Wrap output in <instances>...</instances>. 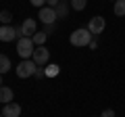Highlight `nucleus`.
<instances>
[{
	"mask_svg": "<svg viewBox=\"0 0 125 117\" xmlns=\"http://www.w3.org/2000/svg\"><path fill=\"white\" fill-rule=\"evenodd\" d=\"M69 42H71V46H90L92 34H90V29H85V27H79V29H75V32L71 34Z\"/></svg>",
	"mask_w": 125,
	"mask_h": 117,
	"instance_id": "f257e3e1",
	"label": "nucleus"
},
{
	"mask_svg": "<svg viewBox=\"0 0 125 117\" xmlns=\"http://www.w3.org/2000/svg\"><path fill=\"white\" fill-rule=\"evenodd\" d=\"M33 50H36V44L31 38H19L17 42V54L21 58H31L33 57Z\"/></svg>",
	"mask_w": 125,
	"mask_h": 117,
	"instance_id": "f03ea898",
	"label": "nucleus"
},
{
	"mask_svg": "<svg viewBox=\"0 0 125 117\" xmlns=\"http://www.w3.org/2000/svg\"><path fill=\"white\" fill-rule=\"evenodd\" d=\"M17 75L21 77V80H25V77H31V75H36V71H38V65L31 61V58H23L21 63L17 65Z\"/></svg>",
	"mask_w": 125,
	"mask_h": 117,
	"instance_id": "7ed1b4c3",
	"label": "nucleus"
},
{
	"mask_svg": "<svg viewBox=\"0 0 125 117\" xmlns=\"http://www.w3.org/2000/svg\"><path fill=\"white\" fill-rule=\"evenodd\" d=\"M17 32H19V38H33V34L38 32V25H36L33 19H25V21L17 27Z\"/></svg>",
	"mask_w": 125,
	"mask_h": 117,
	"instance_id": "20e7f679",
	"label": "nucleus"
},
{
	"mask_svg": "<svg viewBox=\"0 0 125 117\" xmlns=\"http://www.w3.org/2000/svg\"><path fill=\"white\" fill-rule=\"evenodd\" d=\"M31 61L38 65V67H42V65H46L50 61V50L46 48V46H36V50H33V57H31Z\"/></svg>",
	"mask_w": 125,
	"mask_h": 117,
	"instance_id": "39448f33",
	"label": "nucleus"
},
{
	"mask_svg": "<svg viewBox=\"0 0 125 117\" xmlns=\"http://www.w3.org/2000/svg\"><path fill=\"white\" fill-rule=\"evenodd\" d=\"M104 27H106V21H104V17H100V15L92 17L90 23H88V29H90L92 36H100V34L104 32Z\"/></svg>",
	"mask_w": 125,
	"mask_h": 117,
	"instance_id": "423d86ee",
	"label": "nucleus"
},
{
	"mask_svg": "<svg viewBox=\"0 0 125 117\" xmlns=\"http://www.w3.org/2000/svg\"><path fill=\"white\" fill-rule=\"evenodd\" d=\"M38 17H40V21L44 23V25H52V23L58 19V15H56V11L50 9V6H42L40 13H38Z\"/></svg>",
	"mask_w": 125,
	"mask_h": 117,
	"instance_id": "0eeeda50",
	"label": "nucleus"
},
{
	"mask_svg": "<svg viewBox=\"0 0 125 117\" xmlns=\"http://www.w3.org/2000/svg\"><path fill=\"white\" fill-rule=\"evenodd\" d=\"M15 38H19L17 27H13V25H0V42H13Z\"/></svg>",
	"mask_w": 125,
	"mask_h": 117,
	"instance_id": "6e6552de",
	"label": "nucleus"
},
{
	"mask_svg": "<svg viewBox=\"0 0 125 117\" xmlns=\"http://www.w3.org/2000/svg\"><path fill=\"white\" fill-rule=\"evenodd\" d=\"M2 115L4 117H21V105L19 103H9L2 107Z\"/></svg>",
	"mask_w": 125,
	"mask_h": 117,
	"instance_id": "1a4fd4ad",
	"label": "nucleus"
},
{
	"mask_svg": "<svg viewBox=\"0 0 125 117\" xmlns=\"http://www.w3.org/2000/svg\"><path fill=\"white\" fill-rule=\"evenodd\" d=\"M13 90L10 88H6V86H0V103L2 105H9V103H13Z\"/></svg>",
	"mask_w": 125,
	"mask_h": 117,
	"instance_id": "9d476101",
	"label": "nucleus"
},
{
	"mask_svg": "<svg viewBox=\"0 0 125 117\" xmlns=\"http://www.w3.org/2000/svg\"><path fill=\"white\" fill-rule=\"evenodd\" d=\"M10 67H13V65H10V58L6 57V54H0V75H2V73H9Z\"/></svg>",
	"mask_w": 125,
	"mask_h": 117,
	"instance_id": "9b49d317",
	"label": "nucleus"
},
{
	"mask_svg": "<svg viewBox=\"0 0 125 117\" xmlns=\"http://www.w3.org/2000/svg\"><path fill=\"white\" fill-rule=\"evenodd\" d=\"M54 11H56L58 19H67V15H69V4H67V2H62V0H61V2H58V6H56V9H54Z\"/></svg>",
	"mask_w": 125,
	"mask_h": 117,
	"instance_id": "f8f14e48",
	"label": "nucleus"
},
{
	"mask_svg": "<svg viewBox=\"0 0 125 117\" xmlns=\"http://www.w3.org/2000/svg\"><path fill=\"white\" fill-rule=\"evenodd\" d=\"M31 40H33V44H36V46H44V42L48 40V34H46V32H36Z\"/></svg>",
	"mask_w": 125,
	"mask_h": 117,
	"instance_id": "ddd939ff",
	"label": "nucleus"
},
{
	"mask_svg": "<svg viewBox=\"0 0 125 117\" xmlns=\"http://www.w3.org/2000/svg\"><path fill=\"white\" fill-rule=\"evenodd\" d=\"M113 11H115L117 17H125V0H117L115 6H113Z\"/></svg>",
	"mask_w": 125,
	"mask_h": 117,
	"instance_id": "4468645a",
	"label": "nucleus"
},
{
	"mask_svg": "<svg viewBox=\"0 0 125 117\" xmlns=\"http://www.w3.org/2000/svg\"><path fill=\"white\" fill-rule=\"evenodd\" d=\"M10 21H13V13L10 11H0V23L2 25H10Z\"/></svg>",
	"mask_w": 125,
	"mask_h": 117,
	"instance_id": "2eb2a0df",
	"label": "nucleus"
},
{
	"mask_svg": "<svg viewBox=\"0 0 125 117\" xmlns=\"http://www.w3.org/2000/svg\"><path fill=\"white\" fill-rule=\"evenodd\" d=\"M71 2V9L73 11H83L85 4H88V0H69Z\"/></svg>",
	"mask_w": 125,
	"mask_h": 117,
	"instance_id": "dca6fc26",
	"label": "nucleus"
},
{
	"mask_svg": "<svg viewBox=\"0 0 125 117\" xmlns=\"http://www.w3.org/2000/svg\"><path fill=\"white\" fill-rule=\"evenodd\" d=\"M44 71H46V77H54V75H58V65H48Z\"/></svg>",
	"mask_w": 125,
	"mask_h": 117,
	"instance_id": "f3484780",
	"label": "nucleus"
},
{
	"mask_svg": "<svg viewBox=\"0 0 125 117\" xmlns=\"http://www.w3.org/2000/svg\"><path fill=\"white\" fill-rule=\"evenodd\" d=\"M31 6H38V9H42V6H46V0H29Z\"/></svg>",
	"mask_w": 125,
	"mask_h": 117,
	"instance_id": "a211bd4d",
	"label": "nucleus"
},
{
	"mask_svg": "<svg viewBox=\"0 0 125 117\" xmlns=\"http://www.w3.org/2000/svg\"><path fill=\"white\" fill-rule=\"evenodd\" d=\"M100 117H115V111H113V109H104V111L100 113Z\"/></svg>",
	"mask_w": 125,
	"mask_h": 117,
	"instance_id": "6ab92c4d",
	"label": "nucleus"
},
{
	"mask_svg": "<svg viewBox=\"0 0 125 117\" xmlns=\"http://www.w3.org/2000/svg\"><path fill=\"white\" fill-rule=\"evenodd\" d=\"M58 2H61V0H46V6H50V9H56Z\"/></svg>",
	"mask_w": 125,
	"mask_h": 117,
	"instance_id": "aec40b11",
	"label": "nucleus"
},
{
	"mask_svg": "<svg viewBox=\"0 0 125 117\" xmlns=\"http://www.w3.org/2000/svg\"><path fill=\"white\" fill-rule=\"evenodd\" d=\"M54 29H56V25H54V23H52V25H44V32H46V34H52Z\"/></svg>",
	"mask_w": 125,
	"mask_h": 117,
	"instance_id": "412c9836",
	"label": "nucleus"
},
{
	"mask_svg": "<svg viewBox=\"0 0 125 117\" xmlns=\"http://www.w3.org/2000/svg\"><path fill=\"white\" fill-rule=\"evenodd\" d=\"M36 75H38V77H46V71H44V69H38Z\"/></svg>",
	"mask_w": 125,
	"mask_h": 117,
	"instance_id": "4be33fe9",
	"label": "nucleus"
},
{
	"mask_svg": "<svg viewBox=\"0 0 125 117\" xmlns=\"http://www.w3.org/2000/svg\"><path fill=\"white\" fill-rule=\"evenodd\" d=\"M0 86H2V75H0Z\"/></svg>",
	"mask_w": 125,
	"mask_h": 117,
	"instance_id": "5701e85b",
	"label": "nucleus"
},
{
	"mask_svg": "<svg viewBox=\"0 0 125 117\" xmlns=\"http://www.w3.org/2000/svg\"><path fill=\"white\" fill-rule=\"evenodd\" d=\"M0 117H4V115H2V113H0Z\"/></svg>",
	"mask_w": 125,
	"mask_h": 117,
	"instance_id": "b1692460",
	"label": "nucleus"
},
{
	"mask_svg": "<svg viewBox=\"0 0 125 117\" xmlns=\"http://www.w3.org/2000/svg\"><path fill=\"white\" fill-rule=\"evenodd\" d=\"M113 2H117V0H113Z\"/></svg>",
	"mask_w": 125,
	"mask_h": 117,
	"instance_id": "393cba45",
	"label": "nucleus"
}]
</instances>
